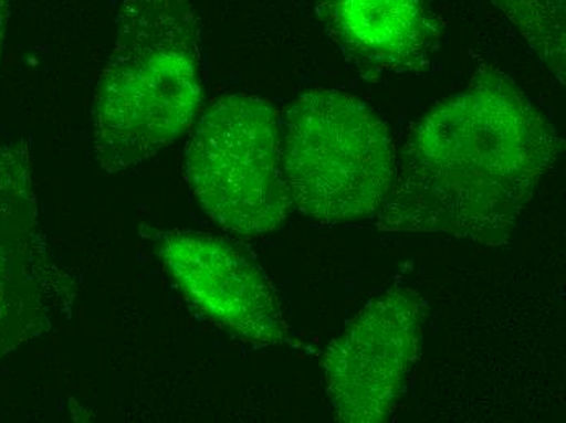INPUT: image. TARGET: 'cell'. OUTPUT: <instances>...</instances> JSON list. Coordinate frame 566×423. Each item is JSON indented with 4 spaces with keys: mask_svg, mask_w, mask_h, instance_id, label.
<instances>
[{
    "mask_svg": "<svg viewBox=\"0 0 566 423\" xmlns=\"http://www.w3.org/2000/svg\"><path fill=\"white\" fill-rule=\"evenodd\" d=\"M555 127L499 68H479L410 130L376 226L499 246L557 160Z\"/></svg>",
    "mask_w": 566,
    "mask_h": 423,
    "instance_id": "1",
    "label": "cell"
},
{
    "mask_svg": "<svg viewBox=\"0 0 566 423\" xmlns=\"http://www.w3.org/2000/svg\"><path fill=\"white\" fill-rule=\"evenodd\" d=\"M202 103V47L191 0H123L116 43L93 102V151L130 170L188 133Z\"/></svg>",
    "mask_w": 566,
    "mask_h": 423,
    "instance_id": "2",
    "label": "cell"
},
{
    "mask_svg": "<svg viewBox=\"0 0 566 423\" xmlns=\"http://www.w3.org/2000/svg\"><path fill=\"white\" fill-rule=\"evenodd\" d=\"M282 157L293 208L321 223L375 215L395 184L388 126L340 91L316 88L290 106Z\"/></svg>",
    "mask_w": 566,
    "mask_h": 423,
    "instance_id": "3",
    "label": "cell"
},
{
    "mask_svg": "<svg viewBox=\"0 0 566 423\" xmlns=\"http://www.w3.org/2000/svg\"><path fill=\"white\" fill-rule=\"evenodd\" d=\"M186 178L200 208L226 232L259 236L281 229L293 202L277 109L244 93L217 98L186 147Z\"/></svg>",
    "mask_w": 566,
    "mask_h": 423,
    "instance_id": "4",
    "label": "cell"
},
{
    "mask_svg": "<svg viewBox=\"0 0 566 423\" xmlns=\"http://www.w3.org/2000/svg\"><path fill=\"white\" fill-rule=\"evenodd\" d=\"M75 298L41 229L29 140L0 146V362L71 315Z\"/></svg>",
    "mask_w": 566,
    "mask_h": 423,
    "instance_id": "5",
    "label": "cell"
},
{
    "mask_svg": "<svg viewBox=\"0 0 566 423\" xmlns=\"http://www.w3.org/2000/svg\"><path fill=\"white\" fill-rule=\"evenodd\" d=\"M423 302L395 287L371 302L331 342L323 367L337 421H388L422 342Z\"/></svg>",
    "mask_w": 566,
    "mask_h": 423,
    "instance_id": "6",
    "label": "cell"
},
{
    "mask_svg": "<svg viewBox=\"0 0 566 423\" xmlns=\"http://www.w3.org/2000/svg\"><path fill=\"white\" fill-rule=\"evenodd\" d=\"M151 240L168 273L203 316L259 346L289 340L274 285L241 246L185 230L154 232Z\"/></svg>",
    "mask_w": 566,
    "mask_h": 423,
    "instance_id": "7",
    "label": "cell"
},
{
    "mask_svg": "<svg viewBox=\"0 0 566 423\" xmlns=\"http://www.w3.org/2000/svg\"><path fill=\"white\" fill-rule=\"evenodd\" d=\"M345 60L368 77L427 71L440 46L431 0H312Z\"/></svg>",
    "mask_w": 566,
    "mask_h": 423,
    "instance_id": "8",
    "label": "cell"
},
{
    "mask_svg": "<svg viewBox=\"0 0 566 423\" xmlns=\"http://www.w3.org/2000/svg\"><path fill=\"white\" fill-rule=\"evenodd\" d=\"M565 85V0H492Z\"/></svg>",
    "mask_w": 566,
    "mask_h": 423,
    "instance_id": "9",
    "label": "cell"
},
{
    "mask_svg": "<svg viewBox=\"0 0 566 423\" xmlns=\"http://www.w3.org/2000/svg\"><path fill=\"white\" fill-rule=\"evenodd\" d=\"M10 0H0V62L6 47L7 22H9Z\"/></svg>",
    "mask_w": 566,
    "mask_h": 423,
    "instance_id": "10",
    "label": "cell"
}]
</instances>
